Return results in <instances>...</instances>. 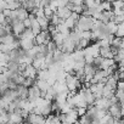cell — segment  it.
<instances>
[{"mask_svg":"<svg viewBox=\"0 0 124 124\" xmlns=\"http://www.w3.org/2000/svg\"><path fill=\"white\" fill-rule=\"evenodd\" d=\"M80 37L84 38V39H88V40H91L93 41V32L91 31H82Z\"/></svg>","mask_w":124,"mask_h":124,"instance_id":"d6986e66","label":"cell"},{"mask_svg":"<svg viewBox=\"0 0 124 124\" xmlns=\"http://www.w3.org/2000/svg\"><path fill=\"white\" fill-rule=\"evenodd\" d=\"M21 6H22V4L20 1H17V0H15V1L11 3V4H8V9H10V10H17Z\"/></svg>","mask_w":124,"mask_h":124,"instance_id":"ffe728a7","label":"cell"},{"mask_svg":"<svg viewBox=\"0 0 124 124\" xmlns=\"http://www.w3.org/2000/svg\"><path fill=\"white\" fill-rule=\"evenodd\" d=\"M23 117L15 112H9V123H21L23 122Z\"/></svg>","mask_w":124,"mask_h":124,"instance_id":"8992f818","label":"cell"},{"mask_svg":"<svg viewBox=\"0 0 124 124\" xmlns=\"http://www.w3.org/2000/svg\"><path fill=\"white\" fill-rule=\"evenodd\" d=\"M8 8V3L5 1V0H0V10H4V9H6Z\"/></svg>","mask_w":124,"mask_h":124,"instance_id":"484cf974","label":"cell"},{"mask_svg":"<svg viewBox=\"0 0 124 124\" xmlns=\"http://www.w3.org/2000/svg\"><path fill=\"white\" fill-rule=\"evenodd\" d=\"M118 71H119V72H123V71H124V60L120 61L119 63H118Z\"/></svg>","mask_w":124,"mask_h":124,"instance_id":"83f0119b","label":"cell"},{"mask_svg":"<svg viewBox=\"0 0 124 124\" xmlns=\"http://www.w3.org/2000/svg\"><path fill=\"white\" fill-rule=\"evenodd\" d=\"M116 35L117 37H124V22L118 24V29L116 32Z\"/></svg>","mask_w":124,"mask_h":124,"instance_id":"603a6c76","label":"cell"},{"mask_svg":"<svg viewBox=\"0 0 124 124\" xmlns=\"http://www.w3.org/2000/svg\"><path fill=\"white\" fill-rule=\"evenodd\" d=\"M28 10L26 9V8H23V6H21V8H18L17 9V20L18 21H23L24 18H27L28 17Z\"/></svg>","mask_w":124,"mask_h":124,"instance_id":"30bf717a","label":"cell"},{"mask_svg":"<svg viewBox=\"0 0 124 124\" xmlns=\"http://www.w3.org/2000/svg\"><path fill=\"white\" fill-rule=\"evenodd\" d=\"M113 63H116V62H114V60L113 58H102V61H101V65L99 66V70H107L109 66H112Z\"/></svg>","mask_w":124,"mask_h":124,"instance_id":"9c48e42d","label":"cell"},{"mask_svg":"<svg viewBox=\"0 0 124 124\" xmlns=\"http://www.w3.org/2000/svg\"><path fill=\"white\" fill-rule=\"evenodd\" d=\"M40 96H41V91H40V89L35 84H33V85H31L28 88V100L29 101L33 102V101H35Z\"/></svg>","mask_w":124,"mask_h":124,"instance_id":"6da1fadb","label":"cell"},{"mask_svg":"<svg viewBox=\"0 0 124 124\" xmlns=\"http://www.w3.org/2000/svg\"><path fill=\"white\" fill-rule=\"evenodd\" d=\"M11 26H12V33H14L16 37H20V35L23 33V31L26 29L23 22H22V21H18V20H15Z\"/></svg>","mask_w":124,"mask_h":124,"instance_id":"7a4b0ae2","label":"cell"},{"mask_svg":"<svg viewBox=\"0 0 124 124\" xmlns=\"http://www.w3.org/2000/svg\"><path fill=\"white\" fill-rule=\"evenodd\" d=\"M11 11H12V10H10V9L6 8V9L3 10V14L5 15V17H10V16H11Z\"/></svg>","mask_w":124,"mask_h":124,"instance_id":"4316f807","label":"cell"},{"mask_svg":"<svg viewBox=\"0 0 124 124\" xmlns=\"http://www.w3.org/2000/svg\"><path fill=\"white\" fill-rule=\"evenodd\" d=\"M112 8L113 9H123L124 8V1L123 0H114L112 3Z\"/></svg>","mask_w":124,"mask_h":124,"instance_id":"44dd1931","label":"cell"},{"mask_svg":"<svg viewBox=\"0 0 124 124\" xmlns=\"http://www.w3.org/2000/svg\"><path fill=\"white\" fill-rule=\"evenodd\" d=\"M65 35L62 34V33H60V32H57V33H55L54 35H52V40L56 43V45L57 46H60V45H62V43H63V40H65Z\"/></svg>","mask_w":124,"mask_h":124,"instance_id":"4fadbf2b","label":"cell"},{"mask_svg":"<svg viewBox=\"0 0 124 124\" xmlns=\"http://www.w3.org/2000/svg\"><path fill=\"white\" fill-rule=\"evenodd\" d=\"M22 22H23V24H24V27H26V28H31V27H32V21H31L28 17H27V18H24Z\"/></svg>","mask_w":124,"mask_h":124,"instance_id":"d4e9b609","label":"cell"},{"mask_svg":"<svg viewBox=\"0 0 124 124\" xmlns=\"http://www.w3.org/2000/svg\"><path fill=\"white\" fill-rule=\"evenodd\" d=\"M43 10H44V15H45L47 18H50V17L52 16V14L55 12V11L51 9V6H50L49 4H47V5H45V6L43 8Z\"/></svg>","mask_w":124,"mask_h":124,"instance_id":"ac0fdd59","label":"cell"},{"mask_svg":"<svg viewBox=\"0 0 124 124\" xmlns=\"http://www.w3.org/2000/svg\"><path fill=\"white\" fill-rule=\"evenodd\" d=\"M106 28L108 31V33H112V34H116L117 29H118V24L114 22V21H109L106 23Z\"/></svg>","mask_w":124,"mask_h":124,"instance_id":"9a60e30c","label":"cell"},{"mask_svg":"<svg viewBox=\"0 0 124 124\" xmlns=\"http://www.w3.org/2000/svg\"><path fill=\"white\" fill-rule=\"evenodd\" d=\"M76 109H77L78 117H82V116H85V114H86L88 107H83V106H79V107H76Z\"/></svg>","mask_w":124,"mask_h":124,"instance_id":"7402d4cb","label":"cell"},{"mask_svg":"<svg viewBox=\"0 0 124 124\" xmlns=\"http://www.w3.org/2000/svg\"><path fill=\"white\" fill-rule=\"evenodd\" d=\"M123 1H124V0H123Z\"/></svg>","mask_w":124,"mask_h":124,"instance_id":"f546056e","label":"cell"},{"mask_svg":"<svg viewBox=\"0 0 124 124\" xmlns=\"http://www.w3.org/2000/svg\"><path fill=\"white\" fill-rule=\"evenodd\" d=\"M63 23L67 26V28H70L71 31L72 29H74L76 28V26H77V21L73 18V17H67V18H65V21H63Z\"/></svg>","mask_w":124,"mask_h":124,"instance_id":"5bb4252c","label":"cell"},{"mask_svg":"<svg viewBox=\"0 0 124 124\" xmlns=\"http://www.w3.org/2000/svg\"><path fill=\"white\" fill-rule=\"evenodd\" d=\"M119 79H123L124 80V71L123 72H119Z\"/></svg>","mask_w":124,"mask_h":124,"instance_id":"f1b7e54d","label":"cell"},{"mask_svg":"<svg viewBox=\"0 0 124 124\" xmlns=\"http://www.w3.org/2000/svg\"><path fill=\"white\" fill-rule=\"evenodd\" d=\"M100 56L105 58H113L114 55L111 50V46H106V47H100Z\"/></svg>","mask_w":124,"mask_h":124,"instance_id":"52a82bcc","label":"cell"},{"mask_svg":"<svg viewBox=\"0 0 124 124\" xmlns=\"http://www.w3.org/2000/svg\"><path fill=\"white\" fill-rule=\"evenodd\" d=\"M37 20H38V22H39V24L41 27V31H46L47 27H49V24H50L49 18L46 16H40V17H37Z\"/></svg>","mask_w":124,"mask_h":124,"instance_id":"8fae6325","label":"cell"},{"mask_svg":"<svg viewBox=\"0 0 124 124\" xmlns=\"http://www.w3.org/2000/svg\"><path fill=\"white\" fill-rule=\"evenodd\" d=\"M33 45H35V41L34 39L32 38H24V39H20V46L23 49V50H29Z\"/></svg>","mask_w":124,"mask_h":124,"instance_id":"277c9868","label":"cell"},{"mask_svg":"<svg viewBox=\"0 0 124 124\" xmlns=\"http://www.w3.org/2000/svg\"><path fill=\"white\" fill-rule=\"evenodd\" d=\"M117 79H114L112 76H108V78H107V80H106V83H105V86L106 88H109V89H112V90H116L117 89Z\"/></svg>","mask_w":124,"mask_h":124,"instance_id":"7c38bea8","label":"cell"},{"mask_svg":"<svg viewBox=\"0 0 124 124\" xmlns=\"http://www.w3.org/2000/svg\"><path fill=\"white\" fill-rule=\"evenodd\" d=\"M49 21H50V23H51V24H54V26H57L58 23L63 22L65 20H63V18H61V17H60V16H58L56 12H54V14H52V16L49 18Z\"/></svg>","mask_w":124,"mask_h":124,"instance_id":"2e32d148","label":"cell"},{"mask_svg":"<svg viewBox=\"0 0 124 124\" xmlns=\"http://www.w3.org/2000/svg\"><path fill=\"white\" fill-rule=\"evenodd\" d=\"M22 74H23V77L24 78H32V79H37V74H38V70L31 63V65H27V67H26V70L22 72Z\"/></svg>","mask_w":124,"mask_h":124,"instance_id":"3957f363","label":"cell"},{"mask_svg":"<svg viewBox=\"0 0 124 124\" xmlns=\"http://www.w3.org/2000/svg\"><path fill=\"white\" fill-rule=\"evenodd\" d=\"M52 88H54V90L56 91V94H58V93H63V91H67L66 83H62V82H58V80H56V82H55V84L52 85Z\"/></svg>","mask_w":124,"mask_h":124,"instance_id":"ba28073f","label":"cell"},{"mask_svg":"<svg viewBox=\"0 0 124 124\" xmlns=\"http://www.w3.org/2000/svg\"><path fill=\"white\" fill-rule=\"evenodd\" d=\"M97 70H99V68L95 67L93 63H85V66H84V74H85V76H91V77H94V74H95V72H96Z\"/></svg>","mask_w":124,"mask_h":124,"instance_id":"5b68a950","label":"cell"},{"mask_svg":"<svg viewBox=\"0 0 124 124\" xmlns=\"http://www.w3.org/2000/svg\"><path fill=\"white\" fill-rule=\"evenodd\" d=\"M34 82H35L34 79H32V78H29V77H28V78H24L23 85H24V86H27V88H29L31 85H33V84H34Z\"/></svg>","mask_w":124,"mask_h":124,"instance_id":"cb8c5ba5","label":"cell"},{"mask_svg":"<svg viewBox=\"0 0 124 124\" xmlns=\"http://www.w3.org/2000/svg\"><path fill=\"white\" fill-rule=\"evenodd\" d=\"M100 8L102 11H112L113 8H112V3L107 1V0H102V1L100 3Z\"/></svg>","mask_w":124,"mask_h":124,"instance_id":"e0dca14e","label":"cell"}]
</instances>
